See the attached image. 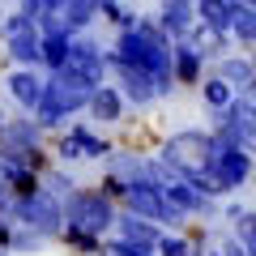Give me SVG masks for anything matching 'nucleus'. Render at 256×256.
Returning <instances> with one entry per match:
<instances>
[]
</instances>
